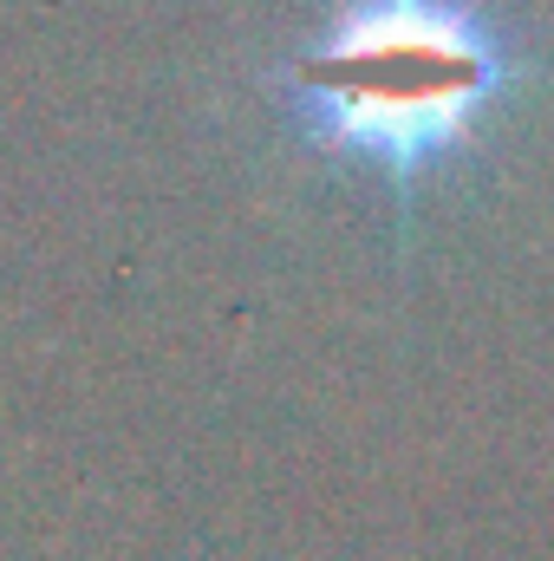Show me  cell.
I'll use <instances>...</instances> for the list:
<instances>
[{
  "mask_svg": "<svg viewBox=\"0 0 554 561\" xmlns=\"http://www.w3.org/2000/svg\"><path fill=\"white\" fill-rule=\"evenodd\" d=\"M535 72L483 0H339L287 59V118L412 196Z\"/></svg>",
  "mask_w": 554,
  "mask_h": 561,
  "instance_id": "6da1fadb",
  "label": "cell"
}]
</instances>
